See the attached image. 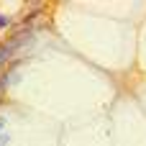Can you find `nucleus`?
<instances>
[{"instance_id":"f257e3e1","label":"nucleus","mask_w":146,"mask_h":146,"mask_svg":"<svg viewBox=\"0 0 146 146\" xmlns=\"http://www.w3.org/2000/svg\"><path fill=\"white\" fill-rule=\"evenodd\" d=\"M5 23H8V18H3V15H0V28H5Z\"/></svg>"}]
</instances>
